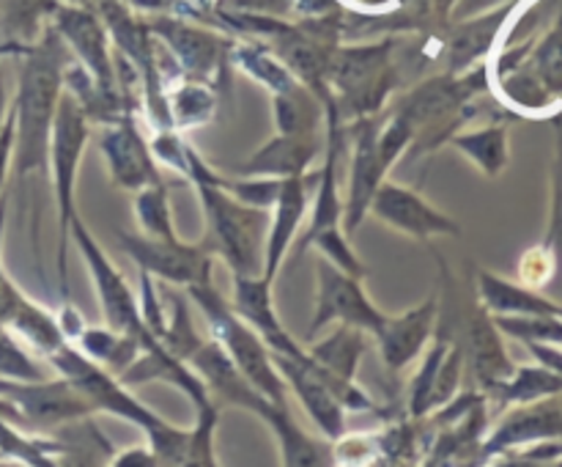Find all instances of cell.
<instances>
[{"label": "cell", "instance_id": "obj_1", "mask_svg": "<svg viewBox=\"0 0 562 467\" xmlns=\"http://www.w3.org/2000/svg\"><path fill=\"white\" fill-rule=\"evenodd\" d=\"M55 88H58V71L55 64L44 55L33 58L25 66L16 99L14 115L20 119V170L33 168L42 163L44 154V132L49 124V110H53Z\"/></svg>", "mask_w": 562, "mask_h": 467}, {"label": "cell", "instance_id": "obj_2", "mask_svg": "<svg viewBox=\"0 0 562 467\" xmlns=\"http://www.w3.org/2000/svg\"><path fill=\"white\" fill-rule=\"evenodd\" d=\"M322 311H318L316 324L322 319L329 316H344L346 322H355V324H366V327L376 330L382 333L384 330V319L362 300L360 289H357L351 280H346L344 275L333 273V269H324L322 273Z\"/></svg>", "mask_w": 562, "mask_h": 467}, {"label": "cell", "instance_id": "obj_3", "mask_svg": "<svg viewBox=\"0 0 562 467\" xmlns=\"http://www.w3.org/2000/svg\"><path fill=\"white\" fill-rule=\"evenodd\" d=\"M209 209L214 214V225H217V236L223 242L225 253L234 258V264L239 262L241 267H250L252 258V223H256V214L241 212V209L231 207L228 201L220 198V192H206Z\"/></svg>", "mask_w": 562, "mask_h": 467}, {"label": "cell", "instance_id": "obj_4", "mask_svg": "<svg viewBox=\"0 0 562 467\" xmlns=\"http://www.w3.org/2000/svg\"><path fill=\"white\" fill-rule=\"evenodd\" d=\"M124 247H130L146 267L157 269L165 278L173 280H198L203 275V262L192 251L176 245L173 240L165 242H137L135 236H126Z\"/></svg>", "mask_w": 562, "mask_h": 467}, {"label": "cell", "instance_id": "obj_5", "mask_svg": "<svg viewBox=\"0 0 562 467\" xmlns=\"http://www.w3.org/2000/svg\"><path fill=\"white\" fill-rule=\"evenodd\" d=\"M379 214H384L387 220H393L395 225L406 231H415V234H431V231H453V225L445 218H439L437 212L426 207L423 201H417L412 192L398 190V187H384L382 196L376 198Z\"/></svg>", "mask_w": 562, "mask_h": 467}, {"label": "cell", "instance_id": "obj_6", "mask_svg": "<svg viewBox=\"0 0 562 467\" xmlns=\"http://www.w3.org/2000/svg\"><path fill=\"white\" fill-rule=\"evenodd\" d=\"M80 245H86L88 258H91V264H93V273H97V278H99V289H102L104 308H108L110 322H113L119 330L137 333V330H140V322H137V311L130 300V291L124 289V283H121L119 275H115L113 269L102 262V256H99L97 247L88 242L86 234H80Z\"/></svg>", "mask_w": 562, "mask_h": 467}, {"label": "cell", "instance_id": "obj_7", "mask_svg": "<svg viewBox=\"0 0 562 467\" xmlns=\"http://www.w3.org/2000/svg\"><path fill=\"white\" fill-rule=\"evenodd\" d=\"M214 324L220 327L223 338L228 341L231 352H234V357L239 360L241 371L250 374V377L256 379L263 390H269V393L278 399V393H274V390H278V379H274L272 368H269L267 357H263L261 346L256 344V338H252L250 333H245L239 324H234V319L225 316V313H220V311H217V319H214Z\"/></svg>", "mask_w": 562, "mask_h": 467}, {"label": "cell", "instance_id": "obj_8", "mask_svg": "<svg viewBox=\"0 0 562 467\" xmlns=\"http://www.w3.org/2000/svg\"><path fill=\"white\" fill-rule=\"evenodd\" d=\"M82 132L80 119L71 110V102H60V115H58V132H55V165H58V190L64 209H69V187H71V168H75L77 148H80Z\"/></svg>", "mask_w": 562, "mask_h": 467}, {"label": "cell", "instance_id": "obj_9", "mask_svg": "<svg viewBox=\"0 0 562 467\" xmlns=\"http://www.w3.org/2000/svg\"><path fill=\"white\" fill-rule=\"evenodd\" d=\"M104 148H108V157L113 163L115 174L126 181V185H140V181L151 179V165H148L146 152H143V143L137 141L135 132L126 126V130L110 132L108 141H104Z\"/></svg>", "mask_w": 562, "mask_h": 467}, {"label": "cell", "instance_id": "obj_10", "mask_svg": "<svg viewBox=\"0 0 562 467\" xmlns=\"http://www.w3.org/2000/svg\"><path fill=\"white\" fill-rule=\"evenodd\" d=\"M428 319H431V305H426L423 311L412 313L404 322H395L393 327H384V352H387V360L393 366H401L409 355H415V349L420 346V341L428 333Z\"/></svg>", "mask_w": 562, "mask_h": 467}, {"label": "cell", "instance_id": "obj_11", "mask_svg": "<svg viewBox=\"0 0 562 467\" xmlns=\"http://www.w3.org/2000/svg\"><path fill=\"white\" fill-rule=\"evenodd\" d=\"M239 302H241V311L247 313V316L252 319V322L258 324V327L263 330V333L269 335V338L274 341L278 346H283L285 352H291V355H296L294 346L285 341L283 330L274 324L272 319V311H269V300H267V286L261 283H252V280H241L239 283ZM300 357V355H296Z\"/></svg>", "mask_w": 562, "mask_h": 467}, {"label": "cell", "instance_id": "obj_12", "mask_svg": "<svg viewBox=\"0 0 562 467\" xmlns=\"http://www.w3.org/2000/svg\"><path fill=\"white\" fill-rule=\"evenodd\" d=\"M278 201H280L278 229H274L272 253H269V267H272V269H274V264H278L280 251H283L285 242H289V234H291V231H294L296 214H300L302 207H305V198H302V190H300V185H296V181H289V185H280Z\"/></svg>", "mask_w": 562, "mask_h": 467}, {"label": "cell", "instance_id": "obj_13", "mask_svg": "<svg viewBox=\"0 0 562 467\" xmlns=\"http://www.w3.org/2000/svg\"><path fill=\"white\" fill-rule=\"evenodd\" d=\"M60 22H64V31L69 33V38H75L80 53H86V58L91 60V66H97L99 71H104L102 33H99L97 22L86 14H75V11H66Z\"/></svg>", "mask_w": 562, "mask_h": 467}, {"label": "cell", "instance_id": "obj_14", "mask_svg": "<svg viewBox=\"0 0 562 467\" xmlns=\"http://www.w3.org/2000/svg\"><path fill=\"white\" fill-rule=\"evenodd\" d=\"M486 297L494 308H521V311H536V313H547L552 308L547 302L536 300L530 294H521V291L510 289V286L499 283V280L486 278Z\"/></svg>", "mask_w": 562, "mask_h": 467}, {"label": "cell", "instance_id": "obj_15", "mask_svg": "<svg viewBox=\"0 0 562 467\" xmlns=\"http://www.w3.org/2000/svg\"><path fill=\"white\" fill-rule=\"evenodd\" d=\"M0 377L5 379H36V366L27 360V355L22 349H16L9 338L0 335Z\"/></svg>", "mask_w": 562, "mask_h": 467}, {"label": "cell", "instance_id": "obj_16", "mask_svg": "<svg viewBox=\"0 0 562 467\" xmlns=\"http://www.w3.org/2000/svg\"><path fill=\"white\" fill-rule=\"evenodd\" d=\"M461 146L481 148V154H475V157H481V163L486 165L488 170H494L499 163H503V132H483V135L464 137Z\"/></svg>", "mask_w": 562, "mask_h": 467}, {"label": "cell", "instance_id": "obj_17", "mask_svg": "<svg viewBox=\"0 0 562 467\" xmlns=\"http://www.w3.org/2000/svg\"><path fill=\"white\" fill-rule=\"evenodd\" d=\"M541 71L547 75V80L552 86L562 88V25L547 42V47L541 49Z\"/></svg>", "mask_w": 562, "mask_h": 467}, {"label": "cell", "instance_id": "obj_18", "mask_svg": "<svg viewBox=\"0 0 562 467\" xmlns=\"http://www.w3.org/2000/svg\"><path fill=\"white\" fill-rule=\"evenodd\" d=\"M140 212L146 214L143 220H146L148 229L168 236V218H165V201L159 198V192H146V196L140 198Z\"/></svg>", "mask_w": 562, "mask_h": 467}, {"label": "cell", "instance_id": "obj_19", "mask_svg": "<svg viewBox=\"0 0 562 467\" xmlns=\"http://www.w3.org/2000/svg\"><path fill=\"white\" fill-rule=\"evenodd\" d=\"M3 104H5V93H3V86H0V119H3ZM0 130H3V124H0Z\"/></svg>", "mask_w": 562, "mask_h": 467}, {"label": "cell", "instance_id": "obj_20", "mask_svg": "<svg viewBox=\"0 0 562 467\" xmlns=\"http://www.w3.org/2000/svg\"><path fill=\"white\" fill-rule=\"evenodd\" d=\"M0 236H3V203H0Z\"/></svg>", "mask_w": 562, "mask_h": 467}, {"label": "cell", "instance_id": "obj_21", "mask_svg": "<svg viewBox=\"0 0 562 467\" xmlns=\"http://www.w3.org/2000/svg\"><path fill=\"white\" fill-rule=\"evenodd\" d=\"M146 3H159V0H146Z\"/></svg>", "mask_w": 562, "mask_h": 467}]
</instances>
